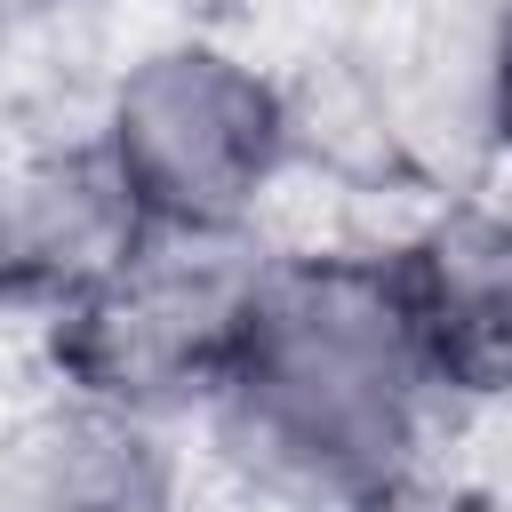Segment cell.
I'll list each match as a JSON object with an SVG mask.
<instances>
[{"label":"cell","instance_id":"277c9868","mask_svg":"<svg viewBox=\"0 0 512 512\" xmlns=\"http://www.w3.org/2000/svg\"><path fill=\"white\" fill-rule=\"evenodd\" d=\"M384 248L448 408L512 416V200L456 192Z\"/></svg>","mask_w":512,"mask_h":512},{"label":"cell","instance_id":"6da1fadb","mask_svg":"<svg viewBox=\"0 0 512 512\" xmlns=\"http://www.w3.org/2000/svg\"><path fill=\"white\" fill-rule=\"evenodd\" d=\"M448 416L392 248H264L200 408V440L240 496L272 512H408Z\"/></svg>","mask_w":512,"mask_h":512},{"label":"cell","instance_id":"5b68a950","mask_svg":"<svg viewBox=\"0 0 512 512\" xmlns=\"http://www.w3.org/2000/svg\"><path fill=\"white\" fill-rule=\"evenodd\" d=\"M136 240H144V224H136L128 192L112 184L88 128H72V136L16 160L0 248H8V304H16L24 328L64 312L80 288H96Z\"/></svg>","mask_w":512,"mask_h":512},{"label":"cell","instance_id":"8992f818","mask_svg":"<svg viewBox=\"0 0 512 512\" xmlns=\"http://www.w3.org/2000/svg\"><path fill=\"white\" fill-rule=\"evenodd\" d=\"M8 504L16 512H184L192 504L184 424L48 392L40 424L16 448Z\"/></svg>","mask_w":512,"mask_h":512},{"label":"cell","instance_id":"7a4b0ae2","mask_svg":"<svg viewBox=\"0 0 512 512\" xmlns=\"http://www.w3.org/2000/svg\"><path fill=\"white\" fill-rule=\"evenodd\" d=\"M88 136L144 232L256 240L280 184L304 168V96L232 40H144L96 96Z\"/></svg>","mask_w":512,"mask_h":512},{"label":"cell","instance_id":"3957f363","mask_svg":"<svg viewBox=\"0 0 512 512\" xmlns=\"http://www.w3.org/2000/svg\"><path fill=\"white\" fill-rule=\"evenodd\" d=\"M256 264H264V240L144 232L96 288H80L64 312H48L32 328L48 392L200 424V408L216 400V376L232 360Z\"/></svg>","mask_w":512,"mask_h":512},{"label":"cell","instance_id":"52a82bcc","mask_svg":"<svg viewBox=\"0 0 512 512\" xmlns=\"http://www.w3.org/2000/svg\"><path fill=\"white\" fill-rule=\"evenodd\" d=\"M472 128L496 160H512V0H496L472 40Z\"/></svg>","mask_w":512,"mask_h":512}]
</instances>
